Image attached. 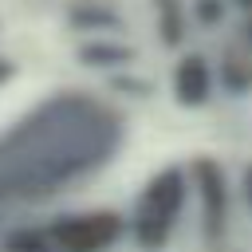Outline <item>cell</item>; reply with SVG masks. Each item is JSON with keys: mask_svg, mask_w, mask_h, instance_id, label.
<instances>
[{"mask_svg": "<svg viewBox=\"0 0 252 252\" xmlns=\"http://www.w3.org/2000/svg\"><path fill=\"white\" fill-rule=\"evenodd\" d=\"M106 252H252V146L193 154L114 209Z\"/></svg>", "mask_w": 252, "mask_h": 252, "instance_id": "cell-1", "label": "cell"}, {"mask_svg": "<svg viewBox=\"0 0 252 252\" xmlns=\"http://www.w3.org/2000/svg\"><path fill=\"white\" fill-rule=\"evenodd\" d=\"M122 142V118L94 94H55L0 134V205L43 201L102 169Z\"/></svg>", "mask_w": 252, "mask_h": 252, "instance_id": "cell-2", "label": "cell"}]
</instances>
